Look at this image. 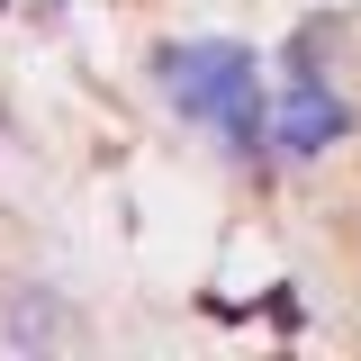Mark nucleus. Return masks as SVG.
I'll use <instances>...</instances> for the list:
<instances>
[{"mask_svg":"<svg viewBox=\"0 0 361 361\" xmlns=\"http://www.w3.org/2000/svg\"><path fill=\"white\" fill-rule=\"evenodd\" d=\"M353 135H361V109L325 82L316 63H289V90L271 99V154H280V163H325V154L353 145Z\"/></svg>","mask_w":361,"mask_h":361,"instance_id":"f03ea898","label":"nucleus"},{"mask_svg":"<svg viewBox=\"0 0 361 361\" xmlns=\"http://www.w3.org/2000/svg\"><path fill=\"white\" fill-rule=\"evenodd\" d=\"M353 235H361V199H353Z\"/></svg>","mask_w":361,"mask_h":361,"instance_id":"20e7f679","label":"nucleus"},{"mask_svg":"<svg viewBox=\"0 0 361 361\" xmlns=\"http://www.w3.org/2000/svg\"><path fill=\"white\" fill-rule=\"evenodd\" d=\"M0 343L9 353H73V343H90L82 307H73V289H54V280H0Z\"/></svg>","mask_w":361,"mask_h":361,"instance_id":"7ed1b4c3","label":"nucleus"},{"mask_svg":"<svg viewBox=\"0 0 361 361\" xmlns=\"http://www.w3.org/2000/svg\"><path fill=\"white\" fill-rule=\"evenodd\" d=\"M154 90L180 127H199L226 163L262 172L271 163V90H262V63L253 45L235 37H172L154 45Z\"/></svg>","mask_w":361,"mask_h":361,"instance_id":"f257e3e1","label":"nucleus"}]
</instances>
